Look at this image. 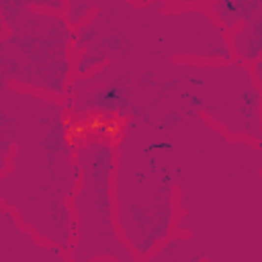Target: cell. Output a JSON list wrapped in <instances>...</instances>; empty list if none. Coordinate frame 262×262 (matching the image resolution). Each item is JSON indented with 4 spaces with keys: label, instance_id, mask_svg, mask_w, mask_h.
<instances>
[{
    "label": "cell",
    "instance_id": "cell-5",
    "mask_svg": "<svg viewBox=\"0 0 262 262\" xmlns=\"http://www.w3.org/2000/svg\"><path fill=\"white\" fill-rule=\"evenodd\" d=\"M61 121H64V127H66V129H68V127H70V125H72V119H70V117H68V115H66V117H64V119H61Z\"/></svg>",
    "mask_w": 262,
    "mask_h": 262
},
{
    "label": "cell",
    "instance_id": "cell-4",
    "mask_svg": "<svg viewBox=\"0 0 262 262\" xmlns=\"http://www.w3.org/2000/svg\"><path fill=\"white\" fill-rule=\"evenodd\" d=\"M66 142H68V146H70V147H76V137H74L68 129H66Z\"/></svg>",
    "mask_w": 262,
    "mask_h": 262
},
{
    "label": "cell",
    "instance_id": "cell-1",
    "mask_svg": "<svg viewBox=\"0 0 262 262\" xmlns=\"http://www.w3.org/2000/svg\"><path fill=\"white\" fill-rule=\"evenodd\" d=\"M123 127H125V119L115 115V117L107 119V125H105V131L103 133L109 137L111 142H117L119 137H121V133H123Z\"/></svg>",
    "mask_w": 262,
    "mask_h": 262
},
{
    "label": "cell",
    "instance_id": "cell-3",
    "mask_svg": "<svg viewBox=\"0 0 262 262\" xmlns=\"http://www.w3.org/2000/svg\"><path fill=\"white\" fill-rule=\"evenodd\" d=\"M68 131L76 137V140H86V137H88V131H86V125L84 123H72V125L68 127Z\"/></svg>",
    "mask_w": 262,
    "mask_h": 262
},
{
    "label": "cell",
    "instance_id": "cell-2",
    "mask_svg": "<svg viewBox=\"0 0 262 262\" xmlns=\"http://www.w3.org/2000/svg\"><path fill=\"white\" fill-rule=\"evenodd\" d=\"M84 125H86V131H88V133H98V131H105L107 117H105V115H92L88 121L84 123Z\"/></svg>",
    "mask_w": 262,
    "mask_h": 262
}]
</instances>
